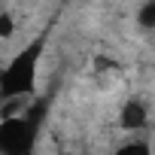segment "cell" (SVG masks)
<instances>
[{"label":"cell","mask_w":155,"mask_h":155,"mask_svg":"<svg viewBox=\"0 0 155 155\" xmlns=\"http://www.w3.org/2000/svg\"><path fill=\"white\" fill-rule=\"evenodd\" d=\"M43 52H46V43H43V37H37L28 46H21L0 67V101H6V97H31L37 91V73H40Z\"/></svg>","instance_id":"cell-1"},{"label":"cell","mask_w":155,"mask_h":155,"mask_svg":"<svg viewBox=\"0 0 155 155\" xmlns=\"http://www.w3.org/2000/svg\"><path fill=\"white\" fill-rule=\"evenodd\" d=\"M146 125H149V107H146L140 97L125 101L122 110H119V128L128 131V134H140Z\"/></svg>","instance_id":"cell-3"},{"label":"cell","mask_w":155,"mask_h":155,"mask_svg":"<svg viewBox=\"0 0 155 155\" xmlns=\"http://www.w3.org/2000/svg\"><path fill=\"white\" fill-rule=\"evenodd\" d=\"M37 110H28L18 119L0 122V155H34L37 149Z\"/></svg>","instance_id":"cell-2"},{"label":"cell","mask_w":155,"mask_h":155,"mask_svg":"<svg viewBox=\"0 0 155 155\" xmlns=\"http://www.w3.org/2000/svg\"><path fill=\"white\" fill-rule=\"evenodd\" d=\"M137 25L143 31H155V0H146L137 12Z\"/></svg>","instance_id":"cell-6"},{"label":"cell","mask_w":155,"mask_h":155,"mask_svg":"<svg viewBox=\"0 0 155 155\" xmlns=\"http://www.w3.org/2000/svg\"><path fill=\"white\" fill-rule=\"evenodd\" d=\"M15 34V18L9 12H0V40H9Z\"/></svg>","instance_id":"cell-7"},{"label":"cell","mask_w":155,"mask_h":155,"mask_svg":"<svg viewBox=\"0 0 155 155\" xmlns=\"http://www.w3.org/2000/svg\"><path fill=\"white\" fill-rule=\"evenodd\" d=\"M113 155H152V146H149L146 140L131 137V140H125L122 146H116V152H113Z\"/></svg>","instance_id":"cell-5"},{"label":"cell","mask_w":155,"mask_h":155,"mask_svg":"<svg viewBox=\"0 0 155 155\" xmlns=\"http://www.w3.org/2000/svg\"><path fill=\"white\" fill-rule=\"evenodd\" d=\"M28 101H31V97H6V101H0V122H3V119H18V116H25V113L31 110Z\"/></svg>","instance_id":"cell-4"}]
</instances>
